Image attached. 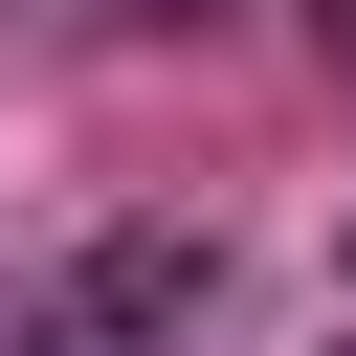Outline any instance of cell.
I'll return each mask as SVG.
<instances>
[{
	"label": "cell",
	"mask_w": 356,
	"mask_h": 356,
	"mask_svg": "<svg viewBox=\"0 0 356 356\" xmlns=\"http://www.w3.org/2000/svg\"><path fill=\"white\" fill-rule=\"evenodd\" d=\"M200 334V222H111L44 312H22V356H178Z\"/></svg>",
	"instance_id": "6da1fadb"
},
{
	"label": "cell",
	"mask_w": 356,
	"mask_h": 356,
	"mask_svg": "<svg viewBox=\"0 0 356 356\" xmlns=\"http://www.w3.org/2000/svg\"><path fill=\"white\" fill-rule=\"evenodd\" d=\"M111 22H222V0H111Z\"/></svg>",
	"instance_id": "7a4b0ae2"
},
{
	"label": "cell",
	"mask_w": 356,
	"mask_h": 356,
	"mask_svg": "<svg viewBox=\"0 0 356 356\" xmlns=\"http://www.w3.org/2000/svg\"><path fill=\"white\" fill-rule=\"evenodd\" d=\"M334 67H356V0H334Z\"/></svg>",
	"instance_id": "3957f363"
},
{
	"label": "cell",
	"mask_w": 356,
	"mask_h": 356,
	"mask_svg": "<svg viewBox=\"0 0 356 356\" xmlns=\"http://www.w3.org/2000/svg\"><path fill=\"white\" fill-rule=\"evenodd\" d=\"M334 356H356V334H334Z\"/></svg>",
	"instance_id": "277c9868"
}]
</instances>
